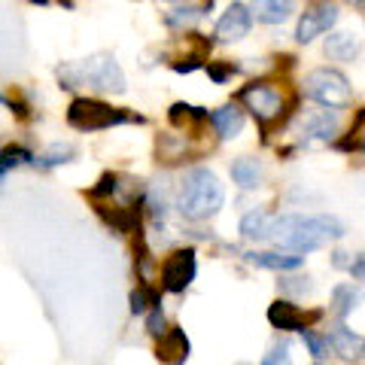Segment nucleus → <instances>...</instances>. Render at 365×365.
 Wrapping results in <instances>:
<instances>
[{
  "mask_svg": "<svg viewBox=\"0 0 365 365\" xmlns=\"http://www.w3.org/2000/svg\"><path fill=\"white\" fill-rule=\"evenodd\" d=\"M338 237H344V225L329 213H274L271 244L283 247L287 253L304 256Z\"/></svg>",
  "mask_w": 365,
  "mask_h": 365,
  "instance_id": "1",
  "label": "nucleus"
},
{
  "mask_svg": "<svg viewBox=\"0 0 365 365\" xmlns=\"http://www.w3.org/2000/svg\"><path fill=\"white\" fill-rule=\"evenodd\" d=\"M225 201L222 182L220 177L207 168H192L180 182V195H177V210L192 222L210 220V216L220 213Z\"/></svg>",
  "mask_w": 365,
  "mask_h": 365,
  "instance_id": "2",
  "label": "nucleus"
},
{
  "mask_svg": "<svg viewBox=\"0 0 365 365\" xmlns=\"http://www.w3.org/2000/svg\"><path fill=\"white\" fill-rule=\"evenodd\" d=\"M55 76H58L61 88L86 86L95 91H110V95H122L125 91V73L113 55H91V58L83 61H67L55 71Z\"/></svg>",
  "mask_w": 365,
  "mask_h": 365,
  "instance_id": "3",
  "label": "nucleus"
},
{
  "mask_svg": "<svg viewBox=\"0 0 365 365\" xmlns=\"http://www.w3.org/2000/svg\"><path fill=\"white\" fill-rule=\"evenodd\" d=\"M67 122H71V128H76V131H104V128H113V125H128V122L140 125L143 116L110 107L98 98H73L71 107H67Z\"/></svg>",
  "mask_w": 365,
  "mask_h": 365,
  "instance_id": "4",
  "label": "nucleus"
},
{
  "mask_svg": "<svg viewBox=\"0 0 365 365\" xmlns=\"http://www.w3.org/2000/svg\"><path fill=\"white\" fill-rule=\"evenodd\" d=\"M237 104H244L250 113L256 116L259 128H262V137H268V128L274 122H283L287 116V101H283V91L274 86V83H250L237 91Z\"/></svg>",
  "mask_w": 365,
  "mask_h": 365,
  "instance_id": "5",
  "label": "nucleus"
},
{
  "mask_svg": "<svg viewBox=\"0 0 365 365\" xmlns=\"http://www.w3.org/2000/svg\"><path fill=\"white\" fill-rule=\"evenodd\" d=\"M302 88H304L307 98L317 101V104L326 107V110H344L353 101L347 76L341 71H332V67H317V71H311L304 76Z\"/></svg>",
  "mask_w": 365,
  "mask_h": 365,
  "instance_id": "6",
  "label": "nucleus"
},
{
  "mask_svg": "<svg viewBox=\"0 0 365 365\" xmlns=\"http://www.w3.org/2000/svg\"><path fill=\"white\" fill-rule=\"evenodd\" d=\"M195 274H198V256H195V250L182 247V250H174L170 256H165L158 277H162V289L165 292L182 295V292L192 287Z\"/></svg>",
  "mask_w": 365,
  "mask_h": 365,
  "instance_id": "7",
  "label": "nucleus"
},
{
  "mask_svg": "<svg viewBox=\"0 0 365 365\" xmlns=\"http://www.w3.org/2000/svg\"><path fill=\"white\" fill-rule=\"evenodd\" d=\"M338 21V6L335 4H314L311 9H304L299 19V28H295V40L299 43H311L319 34H326Z\"/></svg>",
  "mask_w": 365,
  "mask_h": 365,
  "instance_id": "8",
  "label": "nucleus"
},
{
  "mask_svg": "<svg viewBox=\"0 0 365 365\" xmlns=\"http://www.w3.org/2000/svg\"><path fill=\"white\" fill-rule=\"evenodd\" d=\"M319 317H323L319 311L304 314L302 307H295L287 299H277L268 307V323L274 329H280V332H304V329H311V323H314V319H319Z\"/></svg>",
  "mask_w": 365,
  "mask_h": 365,
  "instance_id": "9",
  "label": "nucleus"
},
{
  "mask_svg": "<svg viewBox=\"0 0 365 365\" xmlns=\"http://www.w3.org/2000/svg\"><path fill=\"white\" fill-rule=\"evenodd\" d=\"M250 28H253V9L244 4H232L216 21V40L220 43H237L244 40Z\"/></svg>",
  "mask_w": 365,
  "mask_h": 365,
  "instance_id": "10",
  "label": "nucleus"
},
{
  "mask_svg": "<svg viewBox=\"0 0 365 365\" xmlns=\"http://www.w3.org/2000/svg\"><path fill=\"white\" fill-rule=\"evenodd\" d=\"M189 353H192L189 335L180 326H170L165 335L155 338V359L162 365H186Z\"/></svg>",
  "mask_w": 365,
  "mask_h": 365,
  "instance_id": "11",
  "label": "nucleus"
},
{
  "mask_svg": "<svg viewBox=\"0 0 365 365\" xmlns=\"http://www.w3.org/2000/svg\"><path fill=\"white\" fill-rule=\"evenodd\" d=\"M326 335H329V344H332V350L338 353L341 359L353 362V359H362L365 356V338L356 335L353 329H347L344 323L332 326V332H326Z\"/></svg>",
  "mask_w": 365,
  "mask_h": 365,
  "instance_id": "12",
  "label": "nucleus"
},
{
  "mask_svg": "<svg viewBox=\"0 0 365 365\" xmlns=\"http://www.w3.org/2000/svg\"><path fill=\"white\" fill-rule=\"evenodd\" d=\"M338 122L329 113H311L302 119V143H329L335 140Z\"/></svg>",
  "mask_w": 365,
  "mask_h": 365,
  "instance_id": "13",
  "label": "nucleus"
},
{
  "mask_svg": "<svg viewBox=\"0 0 365 365\" xmlns=\"http://www.w3.org/2000/svg\"><path fill=\"white\" fill-rule=\"evenodd\" d=\"M247 262L256 268H268V271H292V268H302L304 265V256L299 253H280V250H253L247 253Z\"/></svg>",
  "mask_w": 365,
  "mask_h": 365,
  "instance_id": "14",
  "label": "nucleus"
},
{
  "mask_svg": "<svg viewBox=\"0 0 365 365\" xmlns=\"http://www.w3.org/2000/svg\"><path fill=\"white\" fill-rule=\"evenodd\" d=\"M168 119H170V125H174V128L198 131L204 122H210V113L201 110V107H192V104H182V101H177V104H170Z\"/></svg>",
  "mask_w": 365,
  "mask_h": 365,
  "instance_id": "15",
  "label": "nucleus"
},
{
  "mask_svg": "<svg viewBox=\"0 0 365 365\" xmlns=\"http://www.w3.org/2000/svg\"><path fill=\"white\" fill-rule=\"evenodd\" d=\"M210 125L216 128V134H220L222 140H232V137H237L244 128V113L235 104H225V107L210 113Z\"/></svg>",
  "mask_w": 365,
  "mask_h": 365,
  "instance_id": "16",
  "label": "nucleus"
},
{
  "mask_svg": "<svg viewBox=\"0 0 365 365\" xmlns=\"http://www.w3.org/2000/svg\"><path fill=\"white\" fill-rule=\"evenodd\" d=\"M271 225H274V213L250 210L241 220V237H247V241H271Z\"/></svg>",
  "mask_w": 365,
  "mask_h": 365,
  "instance_id": "17",
  "label": "nucleus"
},
{
  "mask_svg": "<svg viewBox=\"0 0 365 365\" xmlns=\"http://www.w3.org/2000/svg\"><path fill=\"white\" fill-rule=\"evenodd\" d=\"M326 55L332 61H353L359 55V40L347 31H338V34H329L326 40Z\"/></svg>",
  "mask_w": 365,
  "mask_h": 365,
  "instance_id": "18",
  "label": "nucleus"
},
{
  "mask_svg": "<svg viewBox=\"0 0 365 365\" xmlns=\"http://www.w3.org/2000/svg\"><path fill=\"white\" fill-rule=\"evenodd\" d=\"M232 180H235V186L244 189V192L259 189L262 186V165L256 162V158H250V155L237 158V162L232 165Z\"/></svg>",
  "mask_w": 365,
  "mask_h": 365,
  "instance_id": "19",
  "label": "nucleus"
},
{
  "mask_svg": "<svg viewBox=\"0 0 365 365\" xmlns=\"http://www.w3.org/2000/svg\"><path fill=\"white\" fill-rule=\"evenodd\" d=\"M292 6H295V0H253V16L259 21H265V25H277V21L283 19H289L292 13Z\"/></svg>",
  "mask_w": 365,
  "mask_h": 365,
  "instance_id": "20",
  "label": "nucleus"
},
{
  "mask_svg": "<svg viewBox=\"0 0 365 365\" xmlns=\"http://www.w3.org/2000/svg\"><path fill=\"white\" fill-rule=\"evenodd\" d=\"M362 289L359 287H353V283H338V287L332 289V304H335V314H338V319L344 323V317L350 314V311H356V307L362 304Z\"/></svg>",
  "mask_w": 365,
  "mask_h": 365,
  "instance_id": "21",
  "label": "nucleus"
},
{
  "mask_svg": "<svg viewBox=\"0 0 365 365\" xmlns=\"http://www.w3.org/2000/svg\"><path fill=\"white\" fill-rule=\"evenodd\" d=\"M76 158V146L73 143H52L46 153H40L37 158H34V165H37L40 170H52L58 165H67Z\"/></svg>",
  "mask_w": 365,
  "mask_h": 365,
  "instance_id": "22",
  "label": "nucleus"
},
{
  "mask_svg": "<svg viewBox=\"0 0 365 365\" xmlns=\"http://www.w3.org/2000/svg\"><path fill=\"white\" fill-rule=\"evenodd\" d=\"M338 146L341 150H347V153H365V110L356 113V119H353L347 137Z\"/></svg>",
  "mask_w": 365,
  "mask_h": 365,
  "instance_id": "23",
  "label": "nucleus"
},
{
  "mask_svg": "<svg viewBox=\"0 0 365 365\" xmlns=\"http://www.w3.org/2000/svg\"><path fill=\"white\" fill-rule=\"evenodd\" d=\"M204 9L207 6H180V9H174V13H168L165 16V25L168 28H189L192 21H198L201 16H204Z\"/></svg>",
  "mask_w": 365,
  "mask_h": 365,
  "instance_id": "24",
  "label": "nucleus"
},
{
  "mask_svg": "<svg viewBox=\"0 0 365 365\" xmlns=\"http://www.w3.org/2000/svg\"><path fill=\"white\" fill-rule=\"evenodd\" d=\"M34 153H28L25 146H6L4 150V162H0V168H4V177L9 174V168H16V165H25V162H31L34 165Z\"/></svg>",
  "mask_w": 365,
  "mask_h": 365,
  "instance_id": "25",
  "label": "nucleus"
},
{
  "mask_svg": "<svg viewBox=\"0 0 365 365\" xmlns=\"http://www.w3.org/2000/svg\"><path fill=\"white\" fill-rule=\"evenodd\" d=\"M302 341L307 344V350H311V356H317V359H323L329 350H332V344H329V335H317L314 329H304L302 332Z\"/></svg>",
  "mask_w": 365,
  "mask_h": 365,
  "instance_id": "26",
  "label": "nucleus"
},
{
  "mask_svg": "<svg viewBox=\"0 0 365 365\" xmlns=\"http://www.w3.org/2000/svg\"><path fill=\"white\" fill-rule=\"evenodd\" d=\"M262 365H292V353H289V344L287 341H280V344H274L265 359H262Z\"/></svg>",
  "mask_w": 365,
  "mask_h": 365,
  "instance_id": "27",
  "label": "nucleus"
},
{
  "mask_svg": "<svg viewBox=\"0 0 365 365\" xmlns=\"http://www.w3.org/2000/svg\"><path fill=\"white\" fill-rule=\"evenodd\" d=\"M168 323H165V314H162V307H153L150 314H146V332H150L153 338H158V335H165L168 332Z\"/></svg>",
  "mask_w": 365,
  "mask_h": 365,
  "instance_id": "28",
  "label": "nucleus"
},
{
  "mask_svg": "<svg viewBox=\"0 0 365 365\" xmlns=\"http://www.w3.org/2000/svg\"><path fill=\"white\" fill-rule=\"evenodd\" d=\"M207 73H210L213 83H225L232 73H237V67L235 64H213V61H207Z\"/></svg>",
  "mask_w": 365,
  "mask_h": 365,
  "instance_id": "29",
  "label": "nucleus"
},
{
  "mask_svg": "<svg viewBox=\"0 0 365 365\" xmlns=\"http://www.w3.org/2000/svg\"><path fill=\"white\" fill-rule=\"evenodd\" d=\"M356 280H365V256H353V265L347 268Z\"/></svg>",
  "mask_w": 365,
  "mask_h": 365,
  "instance_id": "30",
  "label": "nucleus"
},
{
  "mask_svg": "<svg viewBox=\"0 0 365 365\" xmlns=\"http://www.w3.org/2000/svg\"><path fill=\"white\" fill-rule=\"evenodd\" d=\"M4 104H6V107H13V113H16V116H21V119H25V116H28V107H25V104H21V101H13V98H4Z\"/></svg>",
  "mask_w": 365,
  "mask_h": 365,
  "instance_id": "31",
  "label": "nucleus"
},
{
  "mask_svg": "<svg viewBox=\"0 0 365 365\" xmlns=\"http://www.w3.org/2000/svg\"><path fill=\"white\" fill-rule=\"evenodd\" d=\"M350 4H356V6H365V0H350Z\"/></svg>",
  "mask_w": 365,
  "mask_h": 365,
  "instance_id": "32",
  "label": "nucleus"
},
{
  "mask_svg": "<svg viewBox=\"0 0 365 365\" xmlns=\"http://www.w3.org/2000/svg\"><path fill=\"white\" fill-rule=\"evenodd\" d=\"M31 4H46V0H31Z\"/></svg>",
  "mask_w": 365,
  "mask_h": 365,
  "instance_id": "33",
  "label": "nucleus"
},
{
  "mask_svg": "<svg viewBox=\"0 0 365 365\" xmlns=\"http://www.w3.org/2000/svg\"><path fill=\"white\" fill-rule=\"evenodd\" d=\"M317 365H323V362H317Z\"/></svg>",
  "mask_w": 365,
  "mask_h": 365,
  "instance_id": "34",
  "label": "nucleus"
}]
</instances>
